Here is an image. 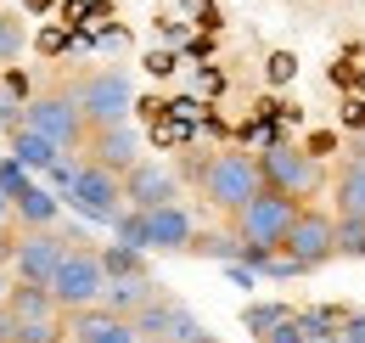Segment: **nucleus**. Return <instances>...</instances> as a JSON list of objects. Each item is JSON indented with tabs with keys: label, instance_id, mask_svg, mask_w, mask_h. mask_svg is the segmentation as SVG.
Returning a JSON list of instances; mask_svg holds the SVG:
<instances>
[{
	"label": "nucleus",
	"instance_id": "9",
	"mask_svg": "<svg viewBox=\"0 0 365 343\" xmlns=\"http://www.w3.org/2000/svg\"><path fill=\"white\" fill-rule=\"evenodd\" d=\"M287 254L298 259L304 270H320L326 259L343 254V242H337V214L331 209H304L298 225H292V237H287Z\"/></svg>",
	"mask_w": 365,
	"mask_h": 343
},
{
	"label": "nucleus",
	"instance_id": "15",
	"mask_svg": "<svg viewBox=\"0 0 365 343\" xmlns=\"http://www.w3.org/2000/svg\"><path fill=\"white\" fill-rule=\"evenodd\" d=\"M152 299H163L152 276H118V282H107V299H101V309H107V315H118V321H135V315H140Z\"/></svg>",
	"mask_w": 365,
	"mask_h": 343
},
{
	"label": "nucleus",
	"instance_id": "4",
	"mask_svg": "<svg viewBox=\"0 0 365 343\" xmlns=\"http://www.w3.org/2000/svg\"><path fill=\"white\" fill-rule=\"evenodd\" d=\"M51 299L62 315H79V309H101L107 299V264H101V248L91 242H73L68 259H62V270L51 276Z\"/></svg>",
	"mask_w": 365,
	"mask_h": 343
},
{
	"label": "nucleus",
	"instance_id": "24",
	"mask_svg": "<svg viewBox=\"0 0 365 343\" xmlns=\"http://www.w3.org/2000/svg\"><path fill=\"white\" fill-rule=\"evenodd\" d=\"M17 56H23V17L0 11V62H17Z\"/></svg>",
	"mask_w": 365,
	"mask_h": 343
},
{
	"label": "nucleus",
	"instance_id": "29",
	"mask_svg": "<svg viewBox=\"0 0 365 343\" xmlns=\"http://www.w3.org/2000/svg\"><path fill=\"white\" fill-rule=\"evenodd\" d=\"M0 343H23V321L11 309H0Z\"/></svg>",
	"mask_w": 365,
	"mask_h": 343
},
{
	"label": "nucleus",
	"instance_id": "25",
	"mask_svg": "<svg viewBox=\"0 0 365 343\" xmlns=\"http://www.w3.org/2000/svg\"><path fill=\"white\" fill-rule=\"evenodd\" d=\"M23 107H29L23 96H11V90H0V135H6V141H11L17 129H23Z\"/></svg>",
	"mask_w": 365,
	"mask_h": 343
},
{
	"label": "nucleus",
	"instance_id": "34",
	"mask_svg": "<svg viewBox=\"0 0 365 343\" xmlns=\"http://www.w3.org/2000/svg\"><path fill=\"white\" fill-rule=\"evenodd\" d=\"M0 174H6V158H0Z\"/></svg>",
	"mask_w": 365,
	"mask_h": 343
},
{
	"label": "nucleus",
	"instance_id": "17",
	"mask_svg": "<svg viewBox=\"0 0 365 343\" xmlns=\"http://www.w3.org/2000/svg\"><path fill=\"white\" fill-rule=\"evenodd\" d=\"M6 309H11L23 327L62 321V309H56V299H51V287H34V282H17V287H11V299H6Z\"/></svg>",
	"mask_w": 365,
	"mask_h": 343
},
{
	"label": "nucleus",
	"instance_id": "3",
	"mask_svg": "<svg viewBox=\"0 0 365 343\" xmlns=\"http://www.w3.org/2000/svg\"><path fill=\"white\" fill-rule=\"evenodd\" d=\"M304 209H309V203H298V197L264 186V192L236 214V237H242L247 248H259V254H287V237H292V225H298Z\"/></svg>",
	"mask_w": 365,
	"mask_h": 343
},
{
	"label": "nucleus",
	"instance_id": "14",
	"mask_svg": "<svg viewBox=\"0 0 365 343\" xmlns=\"http://www.w3.org/2000/svg\"><path fill=\"white\" fill-rule=\"evenodd\" d=\"M68 338L73 343H140V332H135V321H118L107 309H79V315H68Z\"/></svg>",
	"mask_w": 365,
	"mask_h": 343
},
{
	"label": "nucleus",
	"instance_id": "8",
	"mask_svg": "<svg viewBox=\"0 0 365 343\" xmlns=\"http://www.w3.org/2000/svg\"><path fill=\"white\" fill-rule=\"evenodd\" d=\"M68 248H73L68 231H17V242H11V276L34 282V287H51V276L62 270Z\"/></svg>",
	"mask_w": 365,
	"mask_h": 343
},
{
	"label": "nucleus",
	"instance_id": "1",
	"mask_svg": "<svg viewBox=\"0 0 365 343\" xmlns=\"http://www.w3.org/2000/svg\"><path fill=\"white\" fill-rule=\"evenodd\" d=\"M191 180H197V192H202L208 209H220V214L236 219L264 192V164H259L253 152H242V146H220V152H208L202 164H191Z\"/></svg>",
	"mask_w": 365,
	"mask_h": 343
},
{
	"label": "nucleus",
	"instance_id": "16",
	"mask_svg": "<svg viewBox=\"0 0 365 343\" xmlns=\"http://www.w3.org/2000/svg\"><path fill=\"white\" fill-rule=\"evenodd\" d=\"M17 209V231H56V214H62V197L40 186V180H29L23 186V197L11 203Z\"/></svg>",
	"mask_w": 365,
	"mask_h": 343
},
{
	"label": "nucleus",
	"instance_id": "10",
	"mask_svg": "<svg viewBox=\"0 0 365 343\" xmlns=\"http://www.w3.org/2000/svg\"><path fill=\"white\" fill-rule=\"evenodd\" d=\"M124 197H130V209L140 214H152V209H169V203H180V180L175 169H163V164H135V169L124 174Z\"/></svg>",
	"mask_w": 365,
	"mask_h": 343
},
{
	"label": "nucleus",
	"instance_id": "26",
	"mask_svg": "<svg viewBox=\"0 0 365 343\" xmlns=\"http://www.w3.org/2000/svg\"><path fill=\"white\" fill-rule=\"evenodd\" d=\"M79 169H85V158H73V152H68V158H56V164L46 169V180L56 186V192H73V180H79Z\"/></svg>",
	"mask_w": 365,
	"mask_h": 343
},
{
	"label": "nucleus",
	"instance_id": "2",
	"mask_svg": "<svg viewBox=\"0 0 365 343\" xmlns=\"http://www.w3.org/2000/svg\"><path fill=\"white\" fill-rule=\"evenodd\" d=\"M23 129L46 135V141H56L62 152H79V158H85V146H91V135H96L73 90H40V96H29V107H23Z\"/></svg>",
	"mask_w": 365,
	"mask_h": 343
},
{
	"label": "nucleus",
	"instance_id": "19",
	"mask_svg": "<svg viewBox=\"0 0 365 343\" xmlns=\"http://www.w3.org/2000/svg\"><path fill=\"white\" fill-rule=\"evenodd\" d=\"M292 315H298V309H292V304H281V299H264V304H242V327H247V332H253L259 343L270 338V332L281 327V321H292Z\"/></svg>",
	"mask_w": 365,
	"mask_h": 343
},
{
	"label": "nucleus",
	"instance_id": "28",
	"mask_svg": "<svg viewBox=\"0 0 365 343\" xmlns=\"http://www.w3.org/2000/svg\"><path fill=\"white\" fill-rule=\"evenodd\" d=\"M337 343H365V309H349V321H343Z\"/></svg>",
	"mask_w": 365,
	"mask_h": 343
},
{
	"label": "nucleus",
	"instance_id": "6",
	"mask_svg": "<svg viewBox=\"0 0 365 343\" xmlns=\"http://www.w3.org/2000/svg\"><path fill=\"white\" fill-rule=\"evenodd\" d=\"M259 164H264V186L298 197V203H309L320 186H326V169L315 164V152H298V146H287V141H270V146L259 152Z\"/></svg>",
	"mask_w": 365,
	"mask_h": 343
},
{
	"label": "nucleus",
	"instance_id": "20",
	"mask_svg": "<svg viewBox=\"0 0 365 343\" xmlns=\"http://www.w3.org/2000/svg\"><path fill=\"white\" fill-rule=\"evenodd\" d=\"M191 254H202V259H220V264H242L247 242H242V237H230V231H202Z\"/></svg>",
	"mask_w": 365,
	"mask_h": 343
},
{
	"label": "nucleus",
	"instance_id": "31",
	"mask_svg": "<svg viewBox=\"0 0 365 343\" xmlns=\"http://www.w3.org/2000/svg\"><path fill=\"white\" fill-rule=\"evenodd\" d=\"M11 225H17V209H11V197L0 192V231H11Z\"/></svg>",
	"mask_w": 365,
	"mask_h": 343
},
{
	"label": "nucleus",
	"instance_id": "11",
	"mask_svg": "<svg viewBox=\"0 0 365 343\" xmlns=\"http://www.w3.org/2000/svg\"><path fill=\"white\" fill-rule=\"evenodd\" d=\"M85 158H91V164H101V169H113V174H130L135 164H146V158H140V129H135V124L96 129L91 146H85Z\"/></svg>",
	"mask_w": 365,
	"mask_h": 343
},
{
	"label": "nucleus",
	"instance_id": "18",
	"mask_svg": "<svg viewBox=\"0 0 365 343\" xmlns=\"http://www.w3.org/2000/svg\"><path fill=\"white\" fill-rule=\"evenodd\" d=\"M56 158H62V146H56V141H46V135H34V129H17V135H11V164L46 174Z\"/></svg>",
	"mask_w": 365,
	"mask_h": 343
},
{
	"label": "nucleus",
	"instance_id": "36",
	"mask_svg": "<svg viewBox=\"0 0 365 343\" xmlns=\"http://www.w3.org/2000/svg\"><path fill=\"white\" fill-rule=\"evenodd\" d=\"M62 343H73V338H62Z\"/></svg>",
	"mask_w": 365,
	"mask_h": 343
},
{
	"label": "nucleus",
	"instance_id": "22",
	"mask_svg": "<svg viewBox=\"0 0 365 343\" xmlns=\"http://www.w3.org/2000/svg\"><path fill=\"white\" fill-rule=\"evenodd\" d=\"M101 264H107V282L146 276V259H140V248H130V242H107V248H101Z\"/></svg>",
	"mask_w": 365,
	"mask_h": 343
},
{
	"label": "nucleus",
	"instance_id": "23",
	"mask_svg": "<svg viewBox=\"0 0 365 343\" xmlns=\"http://www.w3.org/2000/svg\"><path fill=\"white\" fill-rule=\"evenodd\" d=\"M113 242H130V248H140V254H146V248H152L146 214H140V209H124V214H118V225H113Z\"/></svg>",
	"mask_w": 365,
	"mask_h": 343
},
{
	"label": "nucleus",
	"instance_id": "33",
	"mask_svg": "<svg viewBox=\"0 0 365 343\" xmlns=\"http://www.w3.org/2000/svg\"><path fill=\"white\" fill-rule=\"evenodd\" d=\"M140 343H163V338H140Z\"/></svg>",
	"mask_w": 365,
	"mask_h": 343
},
{
	"label": "nucleus",
	"instance_id": "12",
	"mask_svg": "<svg viewBox=\"0 0 365 343\" xmlns=\"http://www.w3.org/2000/svg\"><path fill=\"white\" fill-rule=\"evenodd\" d=\"M146 231H152V248H158V254H191V248H197V237H202L185 203L152 209V214H146Z\"/></svg>",
	"mask_w": 365,
	"mask_h": 343
},
{
	"label": "nucleus",
	"instance_id": "21",
	"mask_svg": "<svg viewBox=\"0 0 365 343\" xmlns=\"http://www.w3.org/2000/svg\"><path fill=\"white\" fill-rule=\"evenodd\" d=\"M298 321H304L309 338H337L343 321H349V309H337V304H309V309H298Z\"/></svg>",
	"mask_w": 365,
	"mask_h": 343
},
{
	"label": "nucleus",
	"instance_id": "35",
	"mask_svg": "<svg viewBox=\"0 0 365 343\" xmlns=\"http://www.w3.org/2000/svg\"><path fill=\"white\" fill-rule=\"evenodd\" d=\"M208 343H220V338H208Z\"/></svg>",
	"mask_w": 365,
	"mask_h": 343
},
{
	"label": "nucleus",
	"instance_id": "7",
	"mask_svg": "<svg viewBox=\"0 0 365 343\" xmlns=\"http://www.w3.org/2000/svg\"><path fill=\"white\" fill-rule=\"evenodd\" d=\"M68 209H79V214L96 219V225H118V214L130 209V197H124V174H113V169H101V164L85 158V169H79L73 192H68Z\"/></svg>",
	"mask_w": 365,
	"mask_h": 343
},
{
	"label": "nucleus",
	"instance_id": "13",
	"mask_svg": "<svg viewBox=\"0 0 365 343\" xmlns=\"http://www.w3.org/2000/svg\"><path fill=\"white\" fill-rule=\"evenodd\" d=\"M331 214L349 219V225H365V146L349 152V164L337 169V186H331Z\"/></svg>",
	"mask_w": 365,
	"mask_h": 343
},
{
	"label": "nucleus",
	"instance_id": "5",
	"mask_svg": "<svg viewBox=\"0 0 365 343\" xmlns=\"http://www.w3.org/2000/svg\"><path fill=\"white\" fill-rule=\"evenodd\" d=\"M73 96H79V107H85L91 129H113V124H130L135 79H130L124 68H96V74H85V79L73 85Z\"/></svg>",
	"mask_w": 365,
	"mask_h": 343
},
{
	"label": "nucleus",
	"instance_id": "30",
	"mask_svg": "<svg viewBox=\"0 0 365 343\" xmlns=\"http://www.w3.org/2000/svg\"><path fill=\"white\" fill-rule=\"evenodd\" d=\"M11 287H17V276H11V264H0V309H6V299H11Z\"/></svg>",
	"mask_w": 365,
	"mask_h": 343
},
{
	"label": "nucleus",
	"instance_id": "32",
	"mask_svg": "<svg viewBox=\"0 0 365 343\" xmlns=\"http://www.w3.org/2000/svg\"><path fill=\"white\" fill-rule=\"evenodd\" d=\"M11 242H17V231H0V264H11Z\"/></svg>",
	"mask_w": 365,
	"mask_h": 343
},
{
	"label": "nucleus",
	"instance_id": "27",
	"mask_svg": "<svg viewBox=\"0 0 365 343\" xmlns=\"http://www.w3.org/2000/svg\"><path fill=\"white\" fill-rule=\"evenodd\" d=\"M264 343H309V332H304V321L292 315V321H281V327H275V332H270Z\"/></svg>",
	"mask_w": 365,
	"mask_h": 343
}]
</instances>
